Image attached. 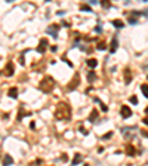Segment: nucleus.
I'll return each instance as SVG.
<instances>
[{
	"instance_id": "a211bd4d",
	"label": "nucleus",
	"mask_w": 148,
	"mask_h": 166,
	"mask_svg": "<svg viewBox=\"0 0 148 166\" xmlns=\"http://www.w3.org/2000/svg\"><path fill=\"white\" fill-rule=\"evenodd\" d=\"M113 25H114L116 28H121L123 25H125V22H123L121 19H114V21H113Z\"/></svg>"
},
{
	"instance_id": "7c9ffc66",
	"label": "nucleus",
	"mask_w": 148,
	"mask_h": 166,
	"mask_svg": "<svg viewBox=\"0 0 148 166\" xmlns=\"http://www.w3.org/2000/svg\"><path fill=\"white\" fill-rule=\"evenodd\" d=\"M19 64H21V65H25V61H24V56H21V58H19Z\"/></svg>"
},
{
	"instance_id": "0eeeda50",
	"label": "nucleus",
	"mask_w": 148,
	"mask_h": 166,
	"mask_svg": "<svg viewBox=\"0 0 148 166\" xmlns=\"http://www.w3.org/2000/svg\"><path fill=\"white\" fill-rule=\"evenodd\" d=\"M46 46H47V40L46 39H42L40 40V43H39V46H37V52H39V54H43L45 52V50H46Z\"/></svg>"
},
{
	"instance_id": "9b49d317",
	"label": "nucleus",
	"mask_w": 148,
	"mask_h": 166,
	"mask_svg": "<svg viewBox=\"0 0 148 166\" xmlns=\"http://www.w3.org/2000/svg\"><path fill=\"white\" fill-rule=\"evenodd\" d=\"M130 82H132V71H130V68H126L125 70V83L129 85Z\"/></svg>"
},
{
	"instance_id": "f3484780",
	"label": "nucleus",
	"mask_w": 148,
	"mask_h": 166,
	"mask_svg": "<svg viewBox=\"0 0 148 166\" xmlns=\"http://www.w3.org/2000/svg\"><path fill=\"white\" fill-rule=\"evenodd\" d=\"M86 64L90 67V68H95L96 65H98V59H95V58H90V59H88L86 61Z\"/></svg>"
},
{
	"instance_id": "f03ea898",
	"label": "nucleus",
	"mask_w": 148,
	"mask_h": 166,
	"mask_svg": "<svg viewBox=\"0 0 148 166\" xmlns=\"http://www.w3.org/2000/svg\"><path fill=\"white\" fill-rule=\"evenodd\" d=\"M39 89L43 94H51L55 89V80L51 77V76H45L42 79V82H40V85H39Z\"/></svg>"
},
{
	"instance_id": "72a5a7b5",
	"label": "nucleus",
	"mask_w": 148,
	"mask_h": 166,
	"mask_svg": "<svg viewBox=\"0 0 148 166\" xmlns=\"http://www.w3.org/2000/svg\"><path fill=\"white\" fill-rule=\"evenodd\" d=\"M89 2H90V5H96V3H98V0H89Z\"/></svg>"
},
{
	"instance_id": "2eb2a0df",
	"label": "nucleus",
	"mask_w": 148,
	"mask_h": 166,
	"mask_svg": "<svg viewBox=\"0 0 148 166\" xmlns=\"http://www.w3.org/2000/svg\"><path fill=\"white\" fill-rule=\"evenodd\" d=\"M93 99H95V103H98V104H99V107H101V110H102L104 113H107V111H108V107H107V105L102 103V101H101L99 98H96V96H95Z\"/></svg>"
},
{
	"instance_id": "e433bc0d",
	"label": "nucleus",
	"mask_w": 148,
	"mask_h": 166,
	"mask_svg": "<svg viewBox=\"0 0 148 166\" xmlns=\"http://www.w3.org/2000/svg\"><path fill=\"white\" fill-rule=\"evenodd\" d=\"M145 113H147V114H148V107H147V108H145Z\"/></svg>"
},
{
	"instance_id": "b1692460",
	"label": "nucleus",
	"mask_w": 148,
	"mask_h": 166,
	"mask_svg": "<svg viewBox=\"0 0 148 166\" xmlns=\"http://www.w3.org/2000/svg\"><path fill=\"white\" fill-rule=\"evenodd\" d=\"M127 21H129V24H132V25H135V24L138 22V21H136V18H133V17H129V19H127Z\"/></svg>"
},
{
	"instance_id": "dca6fc26",
	"label": "nucleus",
	"mask_w": 148,
	"mask_h": 166,
	"mask_svg": "<svg viewBox=\"0 0 148 166\" xmlns=\"http://www.w3.org/2000/svg\"><path fill=\"white\" fill-rule=\"evenodd\" d=\"M12 163H14V159H12L9 154H6L5 159H3V166H10Z\"/></svg>"
},
{
	"instance_id": "20e7f679",
	"label": "nucleus",
	"mask_w": 148,
	"mask_h": 166,
	"mask_svg": "<svg viewBox=\"0 0 148 166\" xmlns=\"http://www.w3.org/2000/svg\"><path fill=\"white\" fill-rule=\"evenodd\" d=\"M14 73H15V65H14L12 61H9L6 64V67L3 68V74L6 76V77H10V76H14Z\"/></svg>"
},
{
	"instance_id": "a878e982",
	"label": "nucleus",
	"mask_w": 148,
	"mask_h": 166,
	"mask_svg": "<svg viewBox=\"0 0 148 166\" xmlns=\"http://www.w3.org/2000/svg\"><path fill=\"white\" fill-rule=\"evenodd\" d=\"M111 136H113V132H108V134H105V135L102 136V139H110Z\"/></svg>"
},
{
	"instance_id": "4be33fe9",
	"label": "nucleus",
	"mask_w": 148,
	"mask_h": 166,
	"mask_svg": "<svg viewBox=\"0 0 148 166\" xmlns=\"http://www.w3.org/2000/svg\"><path fill=\"white\" fill-rule=\"evenodd\" d=\"M80 9L82 10H86V12H92V8L89 5H80Z\"/></svg>"
},
{
	"instance_id": "f704fd0d",
	"label": "nucleus",
	"mask_w": 148,
	"mask_h": 166,
	"mask_svg": "<svg viewBox=\"0 0 148 166\" xmlns=\"http://www.w3.org/2000/svg\"><path fill=\"white\" fill-rule=\"evenodd\" d=\"M142 122H144L145 125H148V117H144V119H142Z\"/></svg>"
},
{
	"instance_id": "1a4fd4ad",
	"label": "nucleus",
	"mask_w": 148,
	"mask_h": 166,
	"mask_svg": "<svg viewBox=\"0 0 148 166\" xmlns=\"http://www.w3.org/2000/svg\"><path fill=\"white\" fill-rule=\"evenodd\" d=\"M117 46H119L117 37H113V40H111V45H110V52H111V54H114L116 50H117Z\"/></svg>"
},
{
	"instance_id": "473e14b6",
	"label": "nucleus",
	"mask_w": 148,
	"mask_h": 166,
	"mask_svg": "<svg viewBox=\"0 0 148 166\" xmlns=\"http://www.w3.org/2000/svg\"><path fill=\"white\" fill-rule=\"evenodd\" d=\"M51 50H52V52H56L58 48H56V46H51Z\"/></svg>"
},
{
	"instance_id": "393cba45",
	"label": "nucleus",
	"mask_w": 148,
	"mask_h": 166,
	"mask_svg": "<svg viewBox=\"0 0 148 166\" xmlns=\"http://www.w3.org/2000/svg\"><path fill=\"white\" fill-rule=\"evenodd\" d=\"M129 101H130L132 104H138V98H136V96H130Z\"/></svg>"
},
{
	"instance_id": "6e6552de",
	"label": "nucleus",
	"mask_w": 148,
	"mask_h": 166,
	"mask_svg": "<svg viewBox=\"0 0 148 166\" xmlns=\"http://www.w3.org/2000/svg\"><path fill=\"white\" fill-rule=\"evenodd\" d=\"M126 154L130 156V157H133L135 154H136V148L133 147V144H127L126 145Z\"/></svg>"
},
{
	"instance_id": "c756f323",
	"label": "nucleus",
	"mask_w": 148,
	"mask_h": 166,
	"mask_svg": "<svg viewBox=\"0 0 148 166\" xmlns=\"http://www.w3.org/2000/svg\"><path fill=\"white\" fill-rule=\"evenodd\" d=\"M62 59H64V61H65V62H67V64H68V65H70V67H73V64H71V62H70V61H68V59H67V58H65V55H64V56H62Z\"/></svg>"
},
{
	"instance_id": "2f4dec72",
	"label": "nucleus",
	"mask_w": 148,
	"mask_h": 166,
	"mask_svg": "<svg viewBox=\"0 0 148 166\" xmlns=\"http://www.w3.org/2000/svg\"><path fill=\"white\" fill-rule=\"evenodd\" d=\"M61 160H64V162H67V160H68V156H67V154H62V157H61Z\"/></svg>"
},
{
	"instance_id": "5701e85b",
	"label": "nucleus",
	"mask_w": 148,
	"mask_h": 166,
	"mask_svg": "<svg viewBox=\"0 0 148 166\" xmlns=\"http://www.w3.org/2000/svg\"><path fill=\"white\" fill-rule=\"evenodd\" d=\"M101 5L105 8V9H108V8H111V3L108 2V0H102V2H101Z\"/></svg>"
},
{
	"instance_id": "4c0bfd02",
	"label": "nucleus",
	"mask_w": 148,
	"mask_h": 166,
	"mask_svg": "<svg viewBox=\"0 0 148 166\" xmlns=\"http://www.w3.org/2000/svg\"><path fill=\"white\" fill-rule=\"evenodd\" d=\"M83 166H89V165H88V163H84V165H83Z\"/></svg>"
},
{
	"instance_id": "4468645a",
	"label": "nucleus",
	"mask_w": 148,
	"mask_h": 166,
	"mask_svg": "<svg viewBox=\"0 0 148 166\" xmlns=\"http://www.w3.org/2000/svg\"><path fill=\"white\" fill-rule=\"evenodd\" d=\"M82 162H83V156L82 154H76V156H74V159H73V162H71V165L76 166V165H79Z\"/></svg>"
},
{
	"instance_id": "cd10ccee",
	"label": "nucleus",
	"mask_w": 148,
	"mask_h": 166,
	"mask_svg": "<svg viewBox=\"0 0 148 166\" xmlns=\"http://www.w3.org/2000/svg\"><path fill=\"white\" fill-rule=\"evenodd\" d=\"M141 135H142V136H145V138H148V132H147L145 129H142V131H141Z\"/></svg>"
},
{
	"instance_id": "c9c22d12",
	"label": "nucleus",
	"mask_w": 148,
	"mask_h": 166,
	"mask_svg": "<svg viewBox=\"0 0 148 166\" xmlns=\"http://www.w3.org/2000/svg\"><path fill=\"white\" fill-rule=\"evenodd\" d=\"M8 117H9V114H8V113H3V119H5V120H6V119H8Z\"/></svg>"
},
{
	"instance_id": "c85d7f7f",
	"label": "nucleus",
	"mask_w": 148,
	"mask_h": 166,
	"mask_svg": "<svg viewBox=\"0 0 148 166\" xmlns=\"http://www.w3.org/2000/svg\"><path fill=\"white\" fill-rule=\"evenodd\" d=\"M95 31H96V33H102V28L99 27V25H96V27H95Z\"/></svg>"
},
{
	"instance_id": "f257e3e1",
	"label": "nucleus",
	"mask_w": 148,
	"mask_h": 166,
	"mask_svg": "<svg viewBox=\"0 0 148 166\" xmlns=\"http://www.w3.org/2000/svg\"><path fill=\"white\" fill-rule=\"evenodd\" d=\"M53 116L56 120H62V122H68L71 119V107L64 103V101H61V103H58L56 108H55V113Z\"/></svg>"
},
{
	"instance_id": "f8f14e48",
	"label": "nucleus",
	"mask_w": 148,
	"mask_h": 166,
	"mask_svg": "<svg viewBox=\"0 0 148 166\" xmlns=\"http://www.w3.org/2000/svg\"><path fill=\"white\" fill-rule=\"evenodd\" d=\"M8 95H9L10 98H16V96H18V87H16V86H12L9 91H8Z\"/></svg>"
},
{
	"instance_id": "6ab92c4d",
	"label": "nucleus",
	"mask_w": 148,
	"mask_h": 166,
	"mask_svg": "<svg viewBox=\"0 0 148 166\" xmlns=\"http://www.w3.org/2000/svg\"><path fill=\"white\" fill-rule=\"evenodd\" d=\"M95 79H96V73H95V71H89V73H88V80H89V82H93Z\"/></svg>"
},
{
	"instance_id": "aec40b11",
	"label": "nucleus",
	"mask_w": 148,
	"mask_h": 166,
	"mask_svg": "<svg viewBox=\"0 0 148 166\" xmlns=\"http://www.w3.org/2000/svg\"><path fill=\"white\" fill-rule=\"evenodd\" d=\"M141 91L145 95V98H148V85H141Z\"/></svg>"
},
{
	"instance_id": "423d86ee",
	"label": "nucleus",
	"mask_w": 148,
	"mask_h": 166,
	"mask_svg": "<svg viewBox=\"0 0 148 166\" xmlns=\"http://www.w3.org/2000/svg\"><path fill=\"white\" fill-rule=\"evenodd\" d=\"M120 114H121V117L127 119V117H130V116H132V110H130L127 105H123V107L120 108Z\"/></svg>"
},
{
	"instance_id": "9d476101",
	"label": "nucleus",
	"mask_w": 148,
	"mask_h": 166,
	"mask_svg": "<svg viewBox=\"0 0 148 166\" xmlns=\"http://www.w3.org/2000/svg\"><path fill=\"white\" fill-rule=\"evenodd\" d=\"M25 116H31V111H25L24 108H19V114H18L16 120H18V122H21V120H22V117H25Z\"/></svg>"
},
{
	"instance_id": "39448f33",
	"label": "nucleus",
	"mask_w": 148,
	"mask_h": 166,
	"mask_svg": "<svg viewBox=\"0 0 148 166\" xmlns=\"http://www.w3.org/2000/svg\"><path fill=\"white\" fill-rule=\"evenodd\" d=\"M61 28V25H58V24H52L51 27H47L46 28V33L47 34H52L53 36V39H56L58 37V30Z\"/></svg>"
},
{
	"instance_id": "7ed1b4c3",
	"label": "nucleus",
	"mask_w": 148,
	"mask_h": 166,
	"mask_svg": "<svg viewBox=\"0 0 148 166\" xmlns=\"http://www.w3.org/2000/svg\"><path fill=\"white\" fill-rule=\"evenodd\" d=\"M79 83H80V74L76 73V74L73 76V79L70 80V83H68V86H67V91H74V89L79 86Z\"/></svg>"
},
{
	"instance_id": "bb28decb",
	"label": "nucleus",
	"mask_w": 148,
	"mask_h": 166,
	"mask_svg": "<svg viewBox=\"0 0 148 166\" xmlns=\"http://www.w3.org/2000/svg\"><path fill=\"white\" fill-rule=\"evenodd\" d=\"M80 132H82L83 135H88V134H89V132H88V131H86V129H84V127H83V126H80Z\"/></svg>"
},
{
	"instance_id": "412c9836",
	"label": "nucleus",
	"mask_w": 148,
	"mask_h": 166,
	"mask_svg": "<svg viewBox=\"0 0 148 166\" xmlns=\"http://www.w3.org/2000/svg\"><path fill=\"white\" fill-rule=\"evenodd\" d=\"M105 48H107V43L105 42H98V46H96L98 50H104Z\"/></svg>"
},
{
	"instance_id": "ddd939ff",
	"label": "nucleus",
	"mask_w": 148,
	"mask_h": 166,
	"mask_svg": "<svg viewBox=\"0 0 148 166\" xmlns=\"http://www.w3.org/2000/svg\"><path fill=\"white\" fill-rule=\"evenodd\" d=\"M96 119H98V110H96V108H93V110H92V113H90V116H89V119H88V122H89V123H93Z\"/></svg>"
}]
</instances>
